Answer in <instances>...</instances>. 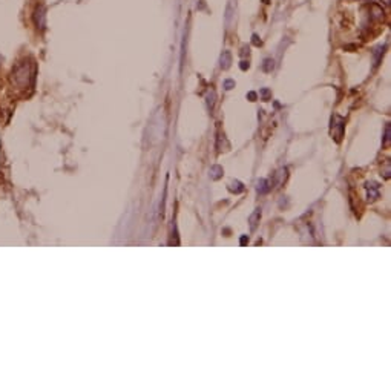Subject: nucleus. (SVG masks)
Here are the masks:
<instances>
[{
  "instance_id": "obj_1",
  "label": "nucleus",
  "mask_w": 391,
  "mask_h": 391,
  "mask_svg": "<svg viewBox=\"0 0 391 391\" xmlns=\"http://www.w3.org/2000/svg\"><path fill=\"white\" fill-rule=\"evenodd\" d=\"M14 81L19 84L20 88H25L29 84V80L33 78V69H31V65L29 63H22V65H19L14 72Z\"/></svg>"
},
{
  "instance_id": "obj_4",
  "label": "nucleus",
  "mask_w": 391,
  "mask_h": 391,
  "mask_svg": "<svg viewBox=\"0 0 391 391\" xmlns=\"http://www.w3.org/2000/svg\"><path fill=\"white\" fill-rule=\"evenodd\" d=\"M229 63H230V54H229V52H224L223 57H221V66H223V68H227V66H229Z\"/></svg>"
},
{
  "instance_id": "obj_2",
  "label": "nucleus",
  "mask_w": 391,
  "mask_h": 391,
  "mask_svg": "<svg viewBox=\"0 0 391 391\" xmlns=\"http://www.w3.org/2000/svg\"><path fill=\"white\" fill-rule=\"evenodd\" d=\"M34 23L39 29H45L46 26V8L43 3H40L34 9Z\"/></svg>"
},
{
  "instance_id": "obj_3",
  "label": "nucleus",
  "mask_w": 391,
  "mask_h": 391,
  "mask_svg": "<svg viewBox=\"0 0 391 391\" xmlns=\"http://www.w3.org/2000/svg\"><path fill=\"white\" fill-rule=\"evenodd\" d=\"M384 16V9L380 8L379 5H371V17L374 20H380Z\"/></svg>"
}]
</instances>
